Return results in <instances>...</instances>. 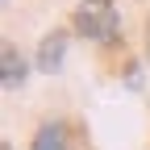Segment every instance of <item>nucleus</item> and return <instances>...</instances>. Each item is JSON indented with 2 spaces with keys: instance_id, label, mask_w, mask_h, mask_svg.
Instances as JSON below:
<instances>
[{
  "instance_id": "obj_1",
  "label": "nucleus",
  "mask_w": 150,
  "mask_h": 150,
  "mask_svg": "<svg viewBox=\"0 0 150 150\" xmlns=\"http://www.w3.org/2000/svg\"><path fill=\"white\" fill-rule=\"evenodd\" d=\"M71 29L79 38H88V42H112L121 29L117 0H79L71 13Z\"/></svg>"
},
{
  "instance_id": "obj_2",
  "label": "nucleus",
  "mask_w": 150,
  "mask_h": 150,
  "mask_svg": "<svg viewBox=\"0 0 150 150\" xmlns=\"http://www.w3.org/2000/svg\"><path fill=\"white\" fill-rule=\"evenodd\" d=\"M67 42H71V38H67L63 29H50L42 42H38V71H42V75H54V71L63 67V59H67Z\"/></svg>"
},
{
  "instance_id": "obj_3",
  "label": "nucleus",
  "mask_w": 150,
  "mask_h": 150,
  "mask_svg": "<svg viewBox=\"0 0 150 150\" xmlns=\"http://www.w3.org/2000/svg\"><path fill=\"white\" fill-rule=\"evenodd\" d=\"M0 63H4V75H0L4 92H17V88L29 79V63L21 59V50H17L13 42H4V50H0Z\"/></svg>"
},
{
  "instance_id": "obj_4",
  "label": "nucleus",
  "mask_w": 150,
  "mask_h": 150,
  "mask_svg": "<svg viewBox=\"0 0 150 150\" xmlns=\"http://www.w3.org/2000/svg\"><path fill=\"white\" fill-rule=\"evenodd\" d=\"M29 150H67V134H63V125H59V121L38 125V134H33Z\"/></svg>"
},
{
  "instance_id": "obj_5",
  "label": "nucleus",
  "mask_w": 150,
  "mask_h": 150,
  "mask_svg": "<svg viewBox=\"0 0 150 150\" xmlns=\"http://www.w3.org/2000/svg\"><path fill=\"white\" fill-rule=\"evenodd\" d=\"M146 59H150V17H146Z\"/></svg>"
},
{
  "instance_id": "obj_6",
  "label": "nucleus",
  "mask_w": 150,
  "mask_h": 150,
  "mask_svg": "<svg viewBox=\"0 0 150 150\" xmlns=\"http://www.w3.org/2000/svg\"><path fill=\"white\" fill-rule=\"evenodd\" d=\"M0 150H13V146H0Z\"/></svg>"
}]
</instances>
